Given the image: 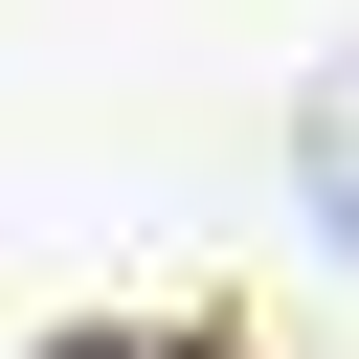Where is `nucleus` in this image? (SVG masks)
<instances>
[{
	"mask_svg": "<svg viewBox=\"0 0 359 359\" xmlns=\"http://www.w3.org/2000/svg\"><path fill=\"white\" fill-rule=\"evenodd\" d=\"M67 359H202V337H67Z\"/></svg>",
	"mask_w": 359,
	"mask_h": 359,
	"instance_id": "obj_1",
	"label": "nucleus"
}]
</instances>
